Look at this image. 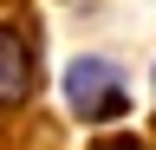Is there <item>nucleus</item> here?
I'll use <instances>...</instances> for the list:
<instances>
[{
  "label": "nucleus",
  "instance_id": "1",
  "mask_svg": "<svg viewBox=\"0 0 156 150\" xmlns=\"http://www.w3.org/2000/svg\"><path fill=\"white\" fill-rule=\"evenodd\" d=\"M65 104L78 111V124H117V118H130V85H124V72H117V59L78 52L65 65Z\"/></svg>",
  "mask_w": 156,
  "mask_h": 150
},
{
  "label": "nucleus",
  "instance_id": "2",
  "mask_svg": "<svg viewBox=\"0 0 156 150\" xmlns=\"http://www.w3.org/2000/svg\"><path fill=\"white\" fill-rule=\"evenodd\" d=\"M33 98V39L13 20H0V111H20Z\"/></svg>",
  "mask_w": 156,
  "mask_h": 150
},
{
  "label": "nucleus",
  "instance_id": "3",
  "mask_svg": "<svg viewBox=\"0 0 156 150\" xmlns=\"http://www.w3.org/2000/svg\"><path fill=\"white\" fill-rule=\"evenodd\" d=\"M98 150H150L143 137H111V144H98Z\"/></svg>",
  "mask_w": 156,
  "mask_h": 150
}]
</instances>
